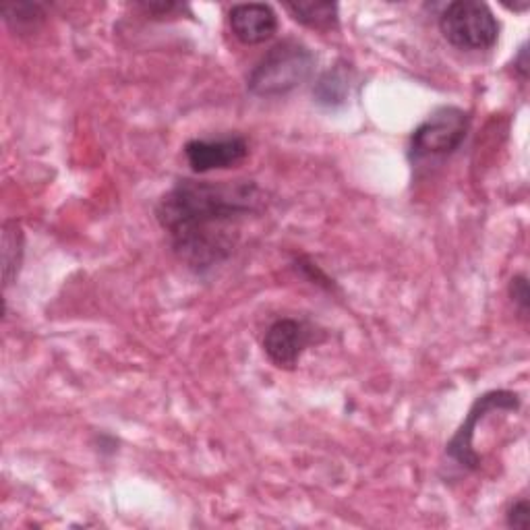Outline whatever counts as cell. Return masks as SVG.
Listing matches in <instances>:
<instances>
[{"label": "cell", "mask_w": 530, "mask_h": 530, "mask_svg": "<svg viewBox=\"0 0 530 530\" xmlns=\"http://www.w3.org/2000/svg\"><path fill=\"white\" fill-rule=\"evenodd\" d=\"M348 94H350V71L342 63L323 73L313 85V98L323 108L342 106Z\"/></svg>", "instance_id": "9"}, {"label": "cell", "mask_w": 530, "mask_h": 530, "mask_svg": "<svg viewBox=\"0 0 530 530\" xmlns=\"http://www.w3.org/2000/svg\"><path fill=\"white\" fill-rule=\"evenodd\" d=\"M135 9L143 11V15L150 17H172L176 13L187 11V5L170 3V0H152V3H137Z\"/></svg>", "instance_id": "14"}, {"label": "cell", "mask_w": 530, "mask_h": 530, "mask_svg": "<svg viewBox=\"0 0 530 530\" xmlns=\"http://www.w3.org/2000/svg\"><path fill=\"white\" fill-rule=\"evenodd\" d=\"M23 259V230L15 220L5 222L3 226V274L5 288L15 280Z\"/></svg>", "instance_id": "12"}, {"label": "cell", "mask_w": 530, "mask_h": 530, "mask_svg": "<svg viewBox=\"0 0 530 530\" xmlns=\"http://www.w3.org/2000/svg\"><path fill=\"white\" fill-rule=\"evenodd\" d=\"M263 193L253 181H176L158 201L156 218L174 255L193 272L232 257L243 222L257 214Z\"/></svg>", "instance_id": "1"}, {"label": "cell", "mask_w": 530, "mask_h": 530, "mask_svg": "<svg viewBox=\"0 0 530 530\" xmlns=\"http://www.w3.org/2000/svg\"><path fill=\"white\" fill-rule=\"evenodd\" d=\"M317 56L301 40L286 38L265 52L247 77V90L255 98H280L307 83Z\"/></svg>", "instance_id": "2"}, {"label": "cell", "mask_w": 530, "mask_h": 530, "mask_svg": "<svg viewBox=\"0 0 530 530\" xmlns=\"http://www.w3.org/2000/svg\"><path fill=\"white\" fill-rule=\"evenodd\" d=\"M439 32L458 50L481 52L499 40V21L479 0H454L439 15Z\"/></svg>", "instance_id": "4"}, {"label": "cell", "mask_w": 530, "mask_h": 530, "mask_svg": "<svg viewBox=\"0 0 530 530\" xmlns=\"http://www.w3.org/2000/svg\"><path fill=\"white\" fill-rule=\"evenodd\" d=\"M185 158L193 172L208 174L241 164L249 156V143L243 135H224L214 139H191L185 143Z\"/></svg>", "instance_id": "7"}, {"label": "cell", "mask_w": 530, "mask_h": 530, "mask_svg": "<svg viewBox=\"0 0 530 530\" xmlns=\"http://www.w3.org/2000/svg\"><path fill=\"white\" fill-rule=\"evenodd\" d=\"M0 11L17 34H32L46 21V7L40 3H5Z\"/></svg>", "instance_id": "11"}, {"label": "cell", "mask_w": 530, "mask_h": 530, "mask_svg": "<svg viewBox=\"0 0 530 530\" xmlns=\"http://www.w3.org/2000/svg\"><path fill=\"white\" fill-rule=\"evenodd\" d=\"M506 524L516 530H528L530 526V504L528 499H518L506 512Z\"/></svg>", "instance_id": "15"}, {"label": "cell", "mask_w": 530, "mask_h": 530, "mask_svg": "<svg viewBox=\"0 0 530 530\" xmlns=\"http://www.w3.org/2000/svg\"><path fill=\"white\" fill-rule=\"evenodd\" d=\"M294 21L317 32H332L338 27V5L336 3H294L284 7Z\"/></svg>", "instance_id": "10"}, {"label": "cell", "mask_w": 530, "mask_h": 530, "mask_svg": "<svg viewBox=\"0 0 530 530\" xmlns=\"http://www.w3.org/2000/svg\"><path fill=\"white\" fill-rule=\"evenodd\" d=\"M232 36L245 46H259L278 32V15L270 5L247 3L234 5L228 13Z\"/></svg>", "instance_id": "8"}, {"label": "cell", "mask_w": 530, "mask_h": 530, "mask_svg": "<svg viewBox=\"0 0 530 530\" xmlns=\"http://www.w3.org/2000/svg\"><path fill=\"white\" fill-rule=\"evenodd\" d=\"M315 330L311 323L294 317L276 319L263 336V352L278 369H297L305 350L313 344Z\"/></svg>", "instance_id": "6"}, {"label": "cell", "mask_w": 530, "mask_h": 530, "mask_svg": "<svg viewBox=\"0 0 530 530\" xmlns=\"http://www.w3.org/2000/svg\"><path fill=\"white\" fill-rule=\"evenodd\" d=\"M297 270L303 272V274L309 278V282H313V284L326 286V288H330V290L334 288V280H330L326 274H323V272L317 268V263L309 261L307 257H299V259H297Z\"/></svg>", "instance_id": "16"}, {"label": "cell", "mask_w": 530, "mask_h": 530, "mask_svg": "<svg viewBox=\"0 0 530 530\" xmlns=\"http://www.w3.org/2000/svg\"><path fill=\"white\" fill-rule=\"evenodd\" d=\"M508 292H510V299L512 303L518 307V311L522 313V317L528 315V307H530V290H528V278L524 274H516L512 280H510V286H508Z\"/></svg>", "instance_id": "13"}, {"label": "cell", "mask_w": 530, "mask_h": 530, "mask_svg": "<svg viewBox=\"0 0 530 530\" xmlns=\"http://www.w3.org/2000/svg\"><path fill=\"white\" fill-rule=\"evenodd\" d=\"M470 131V116L458 106H441L412 131L408 141V158L412 164L441 160L452 156L464 143Z\"/></svg>", "instance_id": "3"}, {"label": "cell", "mask_w": 530, "mask_h": 530, "mask_svg": "<svg viewBox=\"0 0 530 530\" xmlns=\"http://www.w3.org/2000/svg\"><path fill=\"white\" fill-rule=\"evenodd\" d=\"M522 406V398L512 390H491L479 396L470 406L466 419L446 444V456L454 460L462 470H479L483 464L481 454L475 450V431L481 421L493 412H516Z\"/></svg>", "instance_id": "5"}, {"label": "cell", "mask_w": 530, "mask_h": 530, "mask_svg": "<svg viewBox=\"0 0 530 530\" xmlns=\"http://www.w3.org/2000/svg\"><path fill=\"white\" fill-rule=\"evenodd\" d=\"M514 71L518 73L522 81L528 79V44L526 42L520 46L518 54L514 56Z\"/></svg>", "instance_id": "17"}]
</instances>
